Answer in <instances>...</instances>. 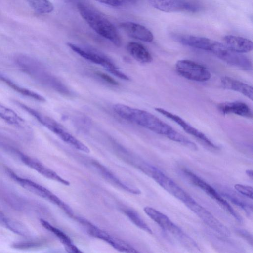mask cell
<instances>
[{"label": "cell", "instance_id": "cell-1", "mask_svg": "<svg viewBox=\"0 0 253 253\" xmlns=\"http://www.w3.org/2000/svg\"><path fill=\"white\" fill-rule=\"evenodd\" d=\"M113 110L121 118L157 134L165 136L173 141L181 144L185 143L186 141V137L153 114L146 111L122 104L114 105Z\"/></svg>", "mask_w": 253, "mask_h": 253}, {"label": "cell", "instance_id": "cell-2", "mask_svg": "<svg viewBox=\"0 0 253 253\" xmlns=\"http://www.w3.org/2000/svg\"><path fill=\"white\" fill-rule=\"evenodd\" d=\"M15 62L23 72L40 84L61 93H69L66 86L50 74L39 61L34 58L24 54H20L15 58Z\"/></svg>", "mask_w": 253, "mask_h": 253}, {"label": "cell", "instance_id": "cell-3", "mask_svg": "<svg viewBox=\"0 0 253 253\" xmlns=\"http://www.w3.org/2000/svg\"><path fill=\"white\" fill-rule=\"evenodd\" d=\"M82 17L98 34L110 41L115 46L121 45V39L114 25L105 16L89 6L82 2L77 4Z\"/></svg>", "mask_w": 253, "mask_h": 253}, {"label": "cell", "instance_id": "cell-4", "mask_svg": "<svg viewBox=\"0 0 253 253\" xmlns=\"http://www.w3.org/2000/svg\"><path fill=\"white\" fill-rule=\"evenodd\" d=\"M19 104L23 109L34 116L41 124L55 134L63 141L80 151L87 153L90 152L89 149L85 144L70 134L54 120L25 104L20 103H19Z\"/></svg>", "mask_w": 253, "mask_h": 253}, {"label": "cell", "instance_id": "cell-5", "mask_svg": "<svg viewBox=\"0 0 253 253\" xmlns=\"http://www.w3.org/2000/svg\"><path fill=\"white\" fill-rule=\"evenodd\" d=\"M10 177L24 189L44 198L62 209L67 214L72 215L71 208L49 190L28 179L22 178L10 170H7Z\"/></svg>", "mask_w": 253, "mask_h": 253}, {"label": "cell", "instance_id": "cell-6", "mask_svg": "<svg viewBox=\"0 0 253 253\" xmlns=\"http://www.w3.org/2000/svg\"><path fill=\"white\" fill-rule=\"evenodd\" d=\"M67 44L73 51L84 59L102 66L107 71L120 79L126 81L130 80L129 77L119 70L114 63L104 54L93 49L84 48L72 43H67Z\"/></svg>", "mask_w": 253, "mask_h": 253}, {"label": "cell", "instance_id": "cell-7", "mask_svg": "<svg viewBox=\"0 0 253 253\" xmlns=\"http://www.w3.org/2000/svg\"><path fill=\"white\" fill-rule=\"evenodd\" d=\"M175 69L180 76L194 81L205 82L211 77V73L206 67L189 60H178Z\"/></svg>", "mask_w": 253, "mask_h": 253}, {"label": "cell", "instance_id": "cell-8", "mask_svg": "<svg viewBox=\"0 0 253 253\" xmlns=\"http://www.w3.org/2000/svg\"><path fill=\"white\" fill-rule=\"evenodd\" d=\"M87 228V231L92 237L101 239L115 248L116 250L125 253H138L135 249L125 241L113 237L106 232L99 229L92 224L85 220H81Z\"/></svg>", "mask_w": 253, "mask_h": 253}, {"label": "cell", "instance_id": "cell-9", "mask_svg": "<svg viewBox=\"0 0 253 253\" xmlns=\"http://www.w3.org/2000/svg\"><path fill=\"white\" fill-rule=\"evenodd\" d=\"M154 8L165 12H196L199 10L196 3L188 0H147Z\"/></svg>", "mask_w": 253, "mask_h": 253}, {"label": "cell", "instance_id": "cell-10", "mask_svg": "<svg viewBox=\"0 0 253 253\" xmlns=\"http://www.w3.org/2000/svg\"><path fill=\"white\" fill-rule=\"evenodd\" d=\"M151 177L169 193L185 204L194 200L172 179L157 168L155 169Z\"/></svg>", "mask_w": 253, "mask_h": 253}, {"label": "cell", "instance_id": "cell-11", "mask_svg": "<svg viewBox=\"0 0 253 253\" xmlns=\"http://www.w3.org/2000/svg\"><path fill=\"white\" fill-rule=\"evenodd\" d=\"M183 173L191 184L204 191L232 216L236 214V211L229 204L211 185L188 169H184Z\"/></svg>", "mask_w": 253, "mask_h": 253}, {"label": "cell", "instance_id": "cell-12", "mask_svg": "<svg viewBox=\"0 0 253 253\" xmlns=\"http://www.w3.org/2000/svg\"><path fill=\"white\" fill-rule=\"evenodd\" d=\"M185 205L201 220L215 231L224 236H229L230 235V231L210 211L195 200Z\"/></svg>", "mask_w": 253, "mask_h": 253}, {"label": "cell", "instance_id": "cell-13", "mask_svg": "<svg viewBox=\"0 0 253 253\" xmlns=\"http://www.w3.org/2000/svg\"><path fill=\"white\" fill-rule=\"evenodd\" d=\"M144 211L162 229L170 233L180 242L186 237L187 234L163 213L150 207H145Z\"/></svg>", "mask_w": 253, "mask_h": 253}, {"label": "cell", "instance_id": "cell-14", "mask_svg": "<svg viewBox=\"0 0 253 253\" xmlns=\"http://www.w3.org/2000/svg\"><path fill=\"white\" fill-rule=\"evenodd\" d=\"M155 109L161 115L176 123L187 133L195 137L208 147L214 149L218 148V147L209 139L206 135L190 125L179 116L162 108H156Z\"/></svg>", "mask_w": 253, "mask_h": 253}, {"label": "cell", "instance_id": "cell-15", "mask_svg": "<svg viewBox=\"0 0 253 253\" xmlns=\"http://www.w3.org/2000/svg\"><path fill=\"white\" fill-rule=\"evenodd\" d=\"M21 161L27 166L34 169L44 177L69 186L70 183L62 178L55 172L44 165L42 163L26 155L19 152Z\"/></svg>", "mask_w": 253, "mask_h": 253}, {"label": "cell", "instance_id": "cell-16", "mask_svg": "<svg viewBox=\"0 0 253 253\" xmlns=\"http://www.w3.org/2000/svg\"><path fill=\"white\" fill-rule=\"evenodd\" d=\"M120 27L129 37L140 41L151 42L154 37L151 32L145 26L132 22H124Z\"/></svg>", "mask_w": 253, "mask_h": 253}, {"label": "cell", "instance_id": "cell-17", "mask_svg": "<svg viewBox=\"0 0 253 253\" xmlns=\"http://www.w3.org/2000/svg\"><path fill=\"white\" fill-rule=\"evenodd\" d=\"M174 39L184 45L209 52L215 42V41L207 38L191 35H175Z\"/></svg>", "mask_w": 253, "mask_h": 253}, {"label": "cell", "instance_id": "cell-18", "mask_svg": "<svg viewBox=\"0 0 253 253\" xmlns=\"http://www.w3.org/2000/svg\"><path fill=\"white\" fill-rule=\"evenodd\" d=\"M218 108L224 114H234L244 117L252 118L253 112L249 106L241 101L226 102L219 104Z\"/></svg>", "mask_w": 253, "mask_h": 253}, {"label": "cell", "instance_id": "cell-19", "mask_svg": "<svg viewBox=\"0 0 253 253\" xmlns=\"http://www.w3.org/2000/svg\"><path fill=\"white\" fill-rule=\"evenodd\" d=\"M225 45L231 50L239 53L250 52L253 49V43L249 39L233 35H226L223 38Z\"/></svg>", "mask_w": 253, "mask_h": 253}, {"label": "cell", "instance_id": "cell-20", "mask_svg": "<svg viewBox=\"0 0 253 253\" xmlns=\"http://www.w3.org/2000/svg\"><path fill=\"white\" fill-rule=\"evenodd\" d=\"M221 83L224 88L238 92L253 100V87L248 84L227 76L221 79Z\"/></svg>", "mask_w": 253, "mask_h": 253}, {"label": "cell", "instance_id": "cell-21", "mask_svg": "<svg viewBox=\"0 0 253 253\" xmlns=\"http://www.w3.org/2000/svg\"><path fill=\"white\" fill-rule=\"evenodd\" d=\"M40 222L44 228L52 232L59 239L68 252L81 253V251L73 244L71 239L61 230L52 226L47 221L43 219H40Z\"/></svg>", "mask_w": 253, "mask_h": 253}, {"label": "cell", "instance_id": "cell-22", "mask_svg": "<svg viewBox=\"0 0 253 253\" xmlns=\"http://www.w3.org/2000/svg\"><path fill=\"white\" fill-rule=\"evenodd\" d=\"M126 48L130 55L136 60L141 63H149L153 58L146 48L142 44L136 42H129Z\"/></svg>", "mask_w": 253, "mask_h": 253}, {"label": "cell", "instance_id": "cell-23", "mask_svg": "<svg viewBox=\"0 0 253 253\" xmlns=\"http://www.w3.org/2000/svg\"><path fill=\"white\" fill-rule=\"evenodd\" d=\"M222 195L230 200L232 203L242 209L249 217L253 214V205L234 191L228 188H224L221 190Z\"/></svg>", "mask_w": 253, "mask_h": 253}, {"label": "cell", "instance_id": "cell-24", "mask_svg": "<svg viewBox=\"0 0 253 253\" xmlns=\"http://www.w3.org/2000/svg\"><path fill=\"white\" fill-rule=\"evenodd\" d=\"M0 80L4 82L6 84H7L9 86H10L11 88L18 92L19 93L22 94L23 95L28 96L30 98H32L35 100H38L39 101H44L45 100L44 98L39 94L38 93L29 90L27 88H23L14 82L12 81L9 78L5 77L4 75H2L0 73Z\"/></svg>", "mask_w": 253, "mask_h": 253}, {"label": "cell", "instance_id": "cell-25", "mask_svg": "<svg viewBox=\"0 0 253 253\" xmlns=\"http://www.w3.org/2000/svg\"><path fill=\"white\" fill-rule=\"evenodd\" d=\"M0 118L8 123L15 126H20L24 122L13 110L0 104Z\"/></svg>", "mask_w": 253, "mask_h": 253}, {"label": "cell", "instance_id": "cell-26", "mask_svg": "<svg viewBox=\"0 0 253 253\" xmlns=\"http://www.w3.org/2000/svg\"><path fill=\"white\" fill-rule=\"evenodd\" d=\"M0 218L7 228L14 233L23 236H29L30 232L24 225L11 219L5 218L3 215H0Z\"/></svg>", "mask_w": 253, "mask_h": 253}, {"label": "cell", "instance_id": "cell-27", "mask_svg": "<svg viewBox=\"0 0 253 253\" xmlns=\"http://www.w3.org/2000/svg\"><path fill=\"white\" fill-rule=\"evenodd\" d=\"M124 212L129 220L138 228L149 234L153 233L151 228L135 211L127 209L125 210Z\"/></svg>", "mask_w": 253, "mask_h": 253}, {"label": "cell", "instance_id": "cell-28", "mask_svg": "<svg viewBox=\"0 0 253 253\" xmlns=\"http://www.w3.org/2000/svg\"><path fill=\"white\" fill-rule=\"evenodd\" d=\"M30 3L36 12L42 13H49L54 10V6L48 0H30Z\"/></svg>", "mask_w": 253, "mask_h": 253}, {"label": "cell", "instance_id": "cell-29", "mask_svg": "<svg viewBox=\"0 0 253 253\" xmlns=\"http://www.w3.org/2000/svg\"><path fill=\"white\" fill-rule=\"evenodd\" d=\"M96 1L113 7H120L133 3L136 0H95Z\"/></svg>", "mask_w": 253, "mask_h": 253}, {"label": "cell", "instance_id": "cell-30", "mask_svg": "<svg viewBox=\"0 0 253 253\" xmlns=\"http://www.w3.org/2000/svg\"><path fill=\"white\" fill-rule=\"evenodd\" d=\"M234 188L240 194L253 199V193L252 187L237 184L234 185Z\"/></svg>", "mask_w": 253, "mask_h": 253}, {"label": "cell", "instance_id": "cell-31", "mask_svg": "<svg viewBox=\"0 0 253 253\" xmlns=\"http://www.w3.org/2000/svg\"><path fill=\"white\" fill-rule=\"evenodd\" d=\"M41 245V243L39 241H27L15 243L13 245L14 248L17 249H29L36 247Z\"/></svg>", "mask_w": 253, "mask_h": 253}, {"label": "cell", "instance_id": "cell-32", "mask_svg": "<svg viewBox=\"0 0 253 253\" xmlns=\"http://www.w3.org/2000/svg\"><path fill=\"white\" fill-rule=\"evenodd\" d=\"M96 74L100 77L102 80L108 83V84L113 85H118V83L113 78L110 77L107 74L103 73L100 71H96L95 72Z\"/></svg>", "mask_w": 253, "mask_h": 253}, {"label": "cell", "instance_id": "cell-33", "mask_svg": "<svg viewBox=\"0 0 253 253\" xmlns=\"http://www.w3.org/2000/svg\"><path fill=\"white\" fill-rule=\"evenodd\" d=\"M246 173L249 177H250L251 179H253V173L252 170H247L246 171Z\"/></svg>", "mask_w": 253, "mask_h": 253}]
</instances>
